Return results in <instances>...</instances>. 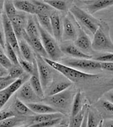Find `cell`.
<instances>
[{"mask_svg": "<svg viewBox=\"0 0 113 127\" xmlns=\"http://www.w3.org/2000/svg\"><path fill=\"white\" fill-rule=\"evenodd\" d=\"M88 13L90 15L113 5V0H83Z\"/></svg>", "mask_w": 113, "mask_h": 127, "instance_id": "8fae6325", "label": "cell"}, {"mask_svg": "<svg viewBox=\"0 0 113 127\" xmlns=\"http://www.w3.org/2000/svg\"><path fill=\"white\" fill-rule=\"evenodd\" d=\"M3 2H4V0H0V26L2 25V15L3 13Z\"/></svg>", "mask_w": 113, "mask_h": 127, "instance_id": "f6af8a7d", "label": "cell"}, {"mask_svg": "<svg viewBox=\"0 0 113 127\" xmlns=\"http://www.w3.org/2000/svg\"><path fill=\"white\" fill-rule=\"evenodd\" d=\"M10 110H12L15 116H31L36 114L33 111L30 109L25 103L18 99L17 97L14 99Z\"/></svg>", "mask_w": 113, "mask_h": 127, "instance_id": "e0dca14e", "label": "cell"}, {"mask_svg": "<svg viewBox=\"0 0 113 127\" xmlns=\"http://www.w3.org/2000/svg\"><path fill=\"white\" fill-rule=\"evenodd\" d=\"M100 122H101V121H100ZM98 127H100V125H99V126H98Z\"/></svg>", "mask_w": 113, "mask_h": 127, "instance_id": "f907efd6", "label": "cell"}, {"mask_svg": "<svg viewBox=\"0 0 113 127\" xmlns=\"http://www.w3.org/2000/svg\"><path fill=\"white\" fill-rule=\"evenodd\" d=\"M101 120V117L96 110L88 107L86 127H98Z\"/></svg>", "mask_w": 113, "mask_h": 127, "instance_id": "d4e9b609", "label": "cell"}, {"mask_svg": "<svg viewBox=\"0 0 113 127\" xmlns=\"http://www.w3.org/2000/svg\"><path fill=\"white\" fill-rule=\"evenodd\" d=\"M3 9H4V13L9 20L14 18L17 14V9L14 7L13 1H11V0H4V2H3Z\"/></svg>", "mask_w": 113, "mask_h": 127, "instance_id": "1f68e13d", "label": "cell"}, {"mask_svg": "<svg viewBox=\"0 0 113 127\" xmlns=\"http://www.w3.org/2000/svg\"><path fill=\"white\" fill-rule=\"evenodd\" d=\"M88 105H84L82 109L76 115L71 117V120L69 121L68 126V127H81V125L83 123L84 118H85V113L87 111Z\"/></svg>", "mask_w": 113, "mask_h": 127, "instance_id": "4316f807", "label": "cell"}, {"mask_svg": "<svg viewBox=\"0 0 113 127\" xmlns=\"http://www.w3.org/2000/svg\"><path fill=\"white\" fill-rule=\"evenodd\" d=\"M106 98L108 100L109 102H111L112 103H113V93H108L106 95Z\"/></svg>", "mask_w": 113, "mask_h": 127, "instance_id": "bcb514c9", "label": "cell"}, {"mask_svg": "<svg viewBox=\"0 0 113 127\" xmlns=\"http://www.w3.org/2000/svg\"><path fill=\"white\" fill-rule=\"evenodd\" d=\"M5 42H6V41H5L4 33H3V32L1 30V28H0V47L3 48V51L5 50Z\"/></svg>", "mask_w": 113, "mask_h": 127, "instance_id": "b9f144b4", "label": "cell"}, {"mask_svg": "<svg viewBox=\"0 0 113 127\" xmlns=\"http://www.w3.org/2000/svg\"><path fill=\"white\" fill-rule=\"evenodd\" d=\"M99 107L108 117L113 118V103L106 99H100L99 101Z\"/></svg>", "mask_w": 113, "mask_h": 127, "instance_id": "d6a6232c", "label": "cell"}, {"mask_svg": "<svg viewBox=\"0 0 113 127\" xmlns=\"http://www.w3.org/2000/svg\"><path fill=\"white\" fill-rule=\"evenodd\" d=\"M35 59H36V65H37L39 78H40L41 83H42L43 91H45L52 82V68L44 60L43 57L39 55L38 54H35Z\"/></svg>", "mask_w": 113, "mask_h": 127, "instance_id": "8992f818", "label": "cell"}, {"mask_svg": "<svg viewBox=\"0 0 113 127\" xmlns=\"http://www.w3.org/2000/svg\"><path fill=\"white\" fill-rule=\"evenodd\" d=\"M53 127H66V126H58V125H57V126H55Z\"/></svg>", "mask_w": 113, "mask_h": 127, "instance_id": "c3c4849f", "label": "cell"}, {"mask_svg": "<svg viewBox=\"0 0 113 127\" xmlns=\"http://www.w3.org/2000/svg\"><path fill=\"white\" fill-rule=\"evenodd\" d=\"M36 18L37 20V22L48 33H50L52 36V25H51L50 15L48 14H42L38 13L36 14Z\"/></svg>", "mask_w": 113, "mask_h": 127, "instance_id": "484cf974", "label": "cell"}, {"mask_svg": "<svg viewBox=\"0 0 113 127\" xmlns=\"http://www.w3.org/2000/svg\"><path fill=\"white\" fill-rule=\"evenodd\" d=\"M19 59V64L22 67V69H24V72H26L29 75H31L32 74L34 73L35 69L37 68V65H36V59H35V61L33 63H30L29 62V61L25 60V59H24L23 58H21V57H20V58H18Z\"/></svg>", "mask_w": 113, "mask_h": 127, "instance_id": "f546056e", "label": "cell"}, {"mask_svg": "<svg viewBox=\"0 0 113 127\" xmlns=\"http://www.w3.org/2000/svg\"><path fill=\"white\" fill-rule=\"evenodd\" d=\"M16 127H30V126H16Z\"/></svg>", "mask_w": 113, "mask_h": 127, "instance_id": "681fc988", "label": "cell"}, {"mask_svg": "<svg viewBox=\"0 0 113 127\" xmlns=\"http://www.w3.org/2000/svg\"><path fill=\"white\" fill-rule=\"evenodd\" d=\"M83 108L82 105V94L81 92L78 91L75 93L74 97H73V103H72V108H71V117L76 115L80 110Z\"/></svg>", "mask_w": 113, "mask_h": 127, "instance_id": "f1b7e54d", "label": "cell"}, {"mask_svg": "<svg viewBox=\"0 0 113 127\" xmlns=\"http://www.w3.org/2000/svg\"><path fill=\"white\" fill-rule=\"evenodd\" d=\"M71 86H72V81H70L69 80L68 81H54L52 80V82L51 83V85L45 90L44 95H46V97L55 95V94L59 93L61 92L68 89Z\"/></svg>", "mask_w": 113, "mask_h": 127, "instance_id": "9a60e30c", "label": "cell"}, {"mask_svg": "<svg viewBox=\"0 0 113 127\" xmlns=\"http://www.w3.org/2000/svg\"><path fill=\"white\" fill-rule=\"evenodd\" d=\"M92 59L98 62H113V53H106L98 56L92 57Z\"/></svg>", "mask_w": 113, "mask_h": 127, "instance_id": "8d00e7d4", "label": "cell"}, {"mask_svg": "<svg viewBox=\"0 0 113 127\" xmlns=\"http://www.w3.org/2000/svg\"><path fill=\"white\" fill-rule=\"evenodd\" d=\"M62 121V118L54 119V120H46V121H43L40 123H36V124H33L30 127H53L57 125H60Z\"/></svg>", "mask_w": 113, "mask_h": 127, "instance_id": "d590c367", "label": "cell"}, {"mask_svg": "<svg viewBox=\"0 0 113 127\" xmlns=\"http://www.w3.org/2000/svg\"><path fill=\"white\" fill-rule=\"evenodd\" d=\"M16 97L24 103H38L40 101H42V98L39 97L37 94L36 93V92L34 91L29 81H25L16 91Z\"/></svg>", "mask_w": 113, "mask_h": 127, "instance_id": "9c48e42d", "label": "cell"}, {"mask_svg": "<svg viewBox=\"0 0 113 127\" xmlns=\"http://www.w3.org/2000/svg\"><path fill=\"white\" fill-rule=\"evenodd\" d=\"M24 73V69L20 64H13L9 69V76L13 79H17Z\"/></svg>", "mask_w": 113, "mask_h": 127, "instance_id": "e575fe53", "label": "cell"}, {"mask_svg": "<svg viewBox=\"0 0 113 127\" xmlns=\"http://www.w3.org/2000/svg\"><path fill=\"white\" fill-rule=\"evenodd\" d=\"M74 95L75 93L73 90H70L68 87V89L55 95L48 96L45 98L43 97L42 101L51 107L54 108L57 112L60 110L63 113H67L70 110V106L73 103Z\"/></svg>", "mask_w": 113, "mask_h": 127, "instance_id": "3957f363", "label": "cell"}, {"mask_svg": "<svg viewBox=\"0 0 113 127\" xmlns=\"http://www.w3.org/2000/svg\"><path fill=\"white\" fill-rule=\"evenodd\" d=\"M88 110V108H87ZM86 123H87V111L85 113V118H84V120H83V123L81 125V127H86Z\"/></svg>", "mask_w": 113, "mask_h": 127, "instance_id": "7dc6e473", "label": "cell"}, {"mask_svg": "<svg viewBox=\"0 0 113 127\" xmlns=\"http://www.w3.org/2000/svg\"><path fill=\"white\" fill-rule=\"evenodd\" d=\"M63 117V114L59 112L52 113V114H34L31 116H27L26 117V123L27 126H30L33 124H36V123H40L43 121H46V120H54V119L62 118Z\"/></svg>", "mask_w": 113, "mask_h": 127, "instance_id": "2e32d148", "label": "cell"}, {"mask_svg": "<svg viewBox=\"0 0 113 127\" xmlns=\"http://www.w3.org/2000/svg\"><path fill=\"white\" fill-rule=\"evenodd\" d=\"M63 64L72 67L78 70H96L100 69V63L93 59H78V58H66L63 59Z\"/></svg>", "mask_w": 113, "mask_h": 127, "instance_id": "52a82bcc", "label": "cell"}, {"mask_svg": "<svg viewBox=\"0 0 113 127\" xmlns=\"http://www.w3.org/2000/svg\"><path fill=\"white\" fill-rule=\"evenodd\" d=\"M33 15H30L27 17V21L25 25V32L29 37H40L39 30L37 26V20L36 16H32Z\"/></svg>", "mask_w": 113, "mask_h": 127, "instance_id": "ac0fdd59", "label": "cell"}, {"mask_svg": "<svg viewBox=\"0 0 113 127\" xmlns=\"http://www.w3.org/2000/svg\"><path fill=\"white\" fill-rule=\"evenodd\" d=\"M100 69L113 71V62H99Z\"/></svg>", "mask_w": 113, "mask_h": 127, "instance_id": "60d3db41", "label": "cell"}, {"mask_svg": "<svg viewBox=\"0 0 113 127\" xmlns=\"http://www.w3.org/2000/svg\"><path fill=\"white\" fill-rule=\"evenodd\" d=\"M9 75V70L5 69L4 67L0 66V77H4Z\"/></svg>", "mask_w": 113, "mask_h": 127, "instance_id": "ee69618b", "label": "cell"}, {"mask_svg": "<svg viewBox=\"0 0 113 127\" xmlns=\"http://www.w3.org/2000/svg\"><path fill=\"white\" fill-rule=\"evenodd\" d=\"M25 41L31 47V48L36 52V54H38L39 55L43 57V58H48L40 37H29L28 36L25 39Z\"/></svg>", "mask_w": 113, "mask_h": 127, "instance_id": "44dd1931", "label": "cell"}, {"mask_svg": "<svg viewBox=\"0 0 113 127\" xmlns=\"http://www.w3.org/2000/svg\"><path fill=\"white\" fill-rule=\"evenodd\" d=\"M13 3L17 10H20L24 13H28L30 15H36L35 6L29 0H14Z\"/></svg>", "mask_w": 113, "mask_h": 127, "instance_id": "ffe728a7", "label": "cell"}, {"mask_svg": "<svg viewBox=\"0 0 113 127\" xmlns=\"http://www.w3.org/2000/svg\"><path fill=\"white\" fill-rule=\"evenodd\" d=\"M74 45L78 48L80 49L83 53L92 56L94 51L92 49V42L90 41L88 35L82 28L79 27V32L78 34L77 37L74 40ZM93 57V56H92Z\"/></svg>", "mask_w": 113, "mask_h": 127, "instance_id": "30bf717a", "label": "cell"}, {"mask_svg": "<svg viewBox=\"0 0 113 127\" xmlns=\"http://www.w3.org/2000/svg\"><path fill=\"white\" fill-rule=\"evenodd\" d=\"M0 66H2V65H1V64H0Z\"/></svg>", "mask_w": 113, "mask_h": 127, "instance_id": "816d5d0a", "label": "cell"}, {"mask_svg": "<svg viewBox=\"0 0 113 127\" xmlns=\"http://www.w3.org/2000/svg\"><path fill=\"white\" fill-rule=\"evenodd\" d=\"M61 51L63 54L68 55L72 58H78V59H92V56L88 55L82 52L80 49H79L75 46L74 43L66 42L61 44L60 46Z\"/></svg>", "mask_w": 113, "mask_h": 127, "instance_id": "7c38bea8", "label": "cell"}, {"mask_svg": "<svg viewBox=\"0 0 113 127\" xmlns=\"http://www.w3.org/2000/svg\"><path fill=\"white\" fill-rule=\"evenodd\" d=\"M27 116H12L0 121V127H16L26 123Z\"/></svg>", "mask_w": 113, "mask_h": 127, "instance_id": "cb8c5ba5", "label": "cell"}, {"mask_svg": "<svg viewBox=\"0 0 113 127\" xmlns=\"http://www.w3.org/2000/svg\"><path fill=\"white\" fill-rule=\"evenodd\" d=\"M37 26L40 34V38L42 42V45L46 50L47 56L51 60L58 61L63 55V53L61 51L60 46L57 44V42L55 40V38L50 33L46 32L45 29H43L42 26L37 22Z\"/></svg>", "mask_w": 113, "mask_h": 127, "instance_id": "277c9868", "label": "cell"}, {"mask_svg": "<svg viewBox=\"0 0 113 127\" xmlns=\"http://www.w3.org/2000/svg\"><path fill=\"white\" fill-rule=\"evenodd\" d=\"M44 2L50 5L52 9L65 11L68 8V3L67 0H44Z\"/></svg>", "mask_w": 113, "mask_h": 127, "instance_id": "4dcf8cb0", "label": "cell"}, {"mask_svg": "<svg viewBox=\"0 0 113 127\" xmlns=\"http://www.w3.org/2000/svg\"><path fill=\"white\" fill-rule=\"evenodd\" d=\"M2 25H3L5 41L13 48L14 52L17 54L18 58L21 57L20 47H19V42H18V40H17L15 33H14V31L13 26H12L11 21H10V20L8 18V16L6 15L5 13H3V15H2Z\"/></svg>", "mask_w": 113, "mask_h": 127, "instance_id": "ba28073f", "label": "cell"}, {"mask_svg": "<svg viewBox=\"0 0 113 127\" xmlns=\"http://www.w3.org/2000/svg\"><path fill=\"white\" fill-rule=\"evenodd\" d=\"M43 59H44V60L53 69L58 71L59 73H61L63 75L67 77L68 80H69L72 82H79L80 81H87V80L93 79L96 77L95 75L88 74L84 72V71L78 70V69H73L72 67L67 66L65 64L57 62V61L51 60L50 59H47V58H43Z\"/></svg>", "mask_w": 113, "mask_h": 127, "instance_id": "7a4b0ae2", "label": "cell"}, {"mask_svg": "<svg viewBox=\"0 0 113 127\" xmlns=\"http://www.w3.org/2000/svg\"><path fill=\"white\" fill-rule=\"evenodd\" d=\"M25 104L35 114H52V113L57 112L54 108L51 107L48 104L40 103H29Z\"/></svg>", "mask_w": 113, "mask_h": 127, "instance_id": "7402d4cb", "label": "cell"}, {"mask_svg": "<svg viewBox=\"0 0 113 127\" xmlns=\"http://www.w3.org/2000/svg\"><path fill=\"white\" fill-rule=\"evenodd\" d=\"M5 54H7L6 56L9 58V59L11 61V63L13 64H19V59H18V56L16 54V53L14 52V50L13 49L10 45L7 42H5V50H4Z\"/></svg>", "mask_w": 113, "mask_h": 127, "instance_id": "836d02e7", "label": "cell"}, {"mask_svg": "<svg viewBox=\"0 0 113 127\" xmlns=\"http://www.w3.org/2000/svg\"><path fill=\"white\" fill-rule=\"evenodd\" d=\"M29 82H30V86L34 89V91L36 92V93L37 94L39 97H41L42 99L44 97V91L41 83L40 78H39V74H38V69L36 68L35 69L34 73L30 75V79H29Z\"/></svg>", "mask_w": 113, "mask_h": 127, "instance_id": "603a6c76", "label": "cell"}, {"mask_svg": "<svg viewBox=\"0 0 113 127\" xmlns=\"http://www.w3.org/2000/svg\"><path fill=\"white\" fill-rule=\"evenodd\" d=\"M30 2L32 3V4L35 6V9L36 10V14L42 13V14H51L53 12V9L51 7L50 5H48L47 3H45L44 1H38V0H30Z\"/></svg>", "mask_w": 113, "mask_h": 127, "instance_id": "83f0119b", "label": "cell"}, {"mask_svg": "<svg viewBox=\"0 0 113 127\" xmlns=\"http://www.w3.org/2000/svg\"><path fill=\"white\" fill-rule=\"evenodd\" d=\"M12 116H15L12 110H10V109L2 110V111H0V121H2V120H6V119H8L9 117H12Z\"/></svg>", "mask_w": 113, "mask_h": 127, "instance_id": "ab89813d", "label": "cell"}, {"mask_svg": "<svg viewBox=\"0 0 113 127\" xmlns=\"http://www.w3.org/2000/svg\"><path fill=\"white\" fill-rule=\"evenodd\" d=\"M100 127H113V120H105L100 122Z\"/></svg>", "mask_w": 113, "mask_h": 127, "instance_id": "7bdbcfd3", "label": "cell"}, {"mask_svg": "<svg viewBox=\"0 0 113 127\" xmlns=\"http://www.w3.org/2000/svg\"><path fill=\"white\" fill-rule=\"evenodd\" d=\"M77 30L68 16H65L63 20V37L62 41H74L77 37Z\"/></svg>", "mask_w": 113, "mask_h": 127, "instance_id": "5bb4252c", "label": "cell"}, {"mask_svg": "<svg viewBox=\"0 0 113 127\" xmlns=\"http://www.w3.org/2000/svg\"><path fill=\"white\" fill-rule=\"evenodd\" d=\"M92 49L96 52L113 53V42L110 36V27L106 21H100L94 33Z\"/></svg>", "mask_w": 113, "mask_h": 127, "instance_id": "6da1fadb", "label": "cell"}, {"mask_svg": "<svg viewBox=\"0 0 113 127\" xmlns=\"http://www.w3.org/2000/svg\"><path fill=\"white\" fill-rule=\"evenodd\" d=\"M71 15L79 22L89 32L93 34L96 32L98 26L100 23V20L94 18L93 15L87 13L81 8L77 5H73L69 9Z\"/></svg>", "mask_w": 113, "mask_h": 127, "instance_id": "5b68a950", "label": "cell"}, {"mask_svg": "<svg viewBox=\"0 0 113 127\" xmlns=\"http://www.w3.org/2000/svg\"><path fill=\"white\" fill-rule=\"evenodd\" d=\"M0 64L3 67H4L5 69H7L8 70H9V69L13 65L11 61H10L9 58L6 56L4 53H3V52H0Z\"/></svg>", "mask_w": 113, "mask_h": 127, "instance_id": "74e56055", "label": "cell"}, {"mask_svg": "<svg viewBox=\"0 0 113 127\" xmlns=\"http://www.w3.org/2000/svg\"><path fill=\"white\" fill-rule=\"evenodd\" d=\"M15 81V79H13L11 78V77H9V75H7V76H4L3 78L1 81H0V91L3 89H4L7 87H9L11 83H13L14 81Z\"/></svg>", "mask_w": 113, "mask_h": 127, "instance_id": "f35d334b", "label": "cell"}, {"mask_svg": "<svg viewBox=\"0 0 113 127\" xmlns=\"http://www.w3.org/2000/svg\"><path fill=\"white\" fill-rule=\"evenodd\" d=\"M19 47L20 50V54L23 57V59L30 63H33L35 61V54L33 52V49L28 44V42L24 39L20 40Z\"/></svg>", "mask_w": 113, "mask_h": 127, "instance_id": "d6986e66", "label": "cell"}, {"mask_svg": "<svg viewBox=\"0 0 113 127\" xmlns=\"http://www.w3.org/2000/svg\"><path fill=\"white\" fill-rule=\"evenodd\" d=\"M51 25H52V36L57 42H62L63 37V20L58 13L53 11L50 15Z\"/></svg>", "mask_w": 113, "mask_h": 127, "instance_id": "4fadbf2b", "label": "cell"}]
</instances>
